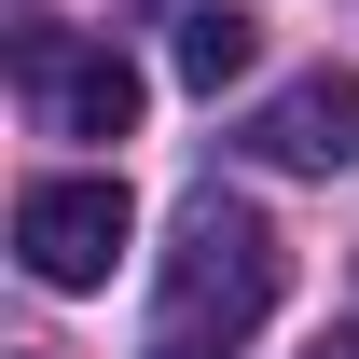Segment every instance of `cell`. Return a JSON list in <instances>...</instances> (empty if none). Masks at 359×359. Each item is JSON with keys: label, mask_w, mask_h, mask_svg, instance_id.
Wrapping results in <instances>:
<instances>
[{"label": "cell", "mask_w": 359, "mask_h": 359, "mask_svg": "<svg viewBox=\"0 0 359 359\" xmlns=\"http://www.w3.org/2000/svg\"><path fill=\"white\" fill-rule=\"evenodd\" d=\"M276 290H290V249L249 194H194L180 208V249H166V290H152V346H235L263 332Z\"/></svg>", "instance_id": "cell-1"}, {"label": "cell", "mask_w": 359, "mask_h": 359, "mask_svg": "<svg viewBox=\"0 0 359 359\" xmlns=\"http://www.w3.org/2000/svg\"><path fill=\"white\" fill-rule=\"evenodd\" d=\"M14 97H28V125L42 138H138V69L83 28H14Z\"/></svg>", "instance_id": "cell-2"}, {"label": "cell", "mask_w": 359, "mask_h": 359, "mask_svg": "<svg viewBox=\"0 0 359 359\" xmlns=\"http://www.w3.org/2000/svg\"><path fill=\"white\" fill-rule=\"evenodd\" d=\"M125 180H28L14 194V263L42 276V290H111V263H125Z\"/></svg>", "instance_id": "cell-3"}, {"label": "cell", "mask_w": 359, "mask_h": 359, "mask_svg": "<svg viewBox=\"0 0 359 359\" xmlns=\"http://www.w3.org/2000/svg\"><path fill=\"white\" fill-rule=\"evenodd\" d=\"M249 152H263V166H304V180L359 166V69H304V83H276L263 111H249Z\"/></svg>", "instance_id": "cell-4"}, {"label": "cell", "mask_w": 359, "mask_h": 359, "mask_svg": "<svg viewBox=\"0 0 359 359\" xmlns=\"http://www.w3.org/2000/svg\"><path fill=\"white\" fill-rule=\"evenodd\" d=\"M249 42H263V28H249L235 0H180V83L194 97H222L235 69H249Z\"/></svg>", "instance_id": "cell-5"}, {"label": "cell", "mask_w": 359, "mask_h": 359, "mask_svg": "<svg viewBox=\"0 0 359 359\" xmlns=\"http://www.w3.org/2000/svg\"><path fill=\"white\" fill-rule=\"evenodd\" d=\"M318 359H359V318H346V332H318Z\"/></svg>", "instance_id": "cell-6"}, {"label": "cell", "mask_w": 359, "mask_h": 359, "mask_svg": "<svg viewBox=\"0 0 359 359\" xmlns=\"http://www.w3.org/2000/svg\"><path fill=\"white\" fill-rule=\"evenodd\" d=\"M166 359H208V346H166Z\"/></svg>", "instance_id": "cell-7"}]
</instances>
